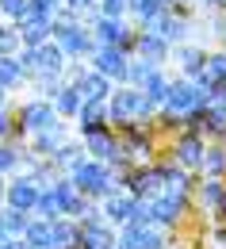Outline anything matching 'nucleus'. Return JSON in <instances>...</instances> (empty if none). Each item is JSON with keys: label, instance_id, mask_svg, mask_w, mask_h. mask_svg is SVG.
<instances>
[{"label": "nucleus", "instance_id": "obj_1", "mask_svg": "<svg viewBox=\"0 0 226 249\" xmlns=\"http://www.w3.org/2000/svg\"><path fill=\"white\" fill-rule=\"evenodd\" d=\"M146 207H150V222L169 230V234H184L188 222L195 218V207H192V196L188 192H169L165 188L154 199H146Z\"/></svg>", "mask_w": 226, "mask_h": 249}, {"label": "nucleus", "instance_id": "obj_2", "mask_svg": "<svg viewBox=\"0 0 226 249\" xmlns=\"http://www.w3.org/2000/svg\"><path fill=\"white\" fill-rule=\"evenodd\" d=\"M65 177H69V184L77 188L85 199H104V196H111L115 188H119V173H111L104 161H92V157H81V161H73L69 169H65Z\"/></svg>", "mask_w": 226, "mask_h": 249}, {"label": "nucleus", "instance_id": "obj_3", "mask_svg": "<svg viewBox=\"0 0 226 249\" xmlns=\"http://www.w3.org/2000/svg\"><path fill=\"white\" fill-rule=\"evenodd\" d=\"M203 150H207V138L203 134H195V130H176L169 142H165L161 154H169L180 169H188V173H199V161H203Z\"/></svg>", "mask_w": 226, "mask_h": 249}, {"label": "nucleus", "instance_id": "obj_4", "mask_svg": "<svg viewBox=\"0 0 226 249\" xmlns=\"http://www.w3.org/2000/svg\"><path fill=\"white\" fill-rule=\"evenodd\" d=\"M173 242V234L161 226H142V222H123L119 226V238L115 249H165Z\"/></svg>", "mask_w": 226, "mask_h": 249}, {"label": "nucleus", "instance_id": "obj_5", "mask_svg": "<svg viewBox=\"0 0 226 249\" xmlns=\"http://www.w3.org/2000/svg\"><path fill=\"white\" fill-rule=\"evenodd\" d=\"M223 192H226V180L199 177V173H195V184H192V207H195V218L211 222V218H215V207L223 203Z\"/></svg>", "mask_w": 226, "mask_h": 249}, {"label": "nucleus", "instance_id": "obj_6", "mask_svg": "<svg viewBox=\"0 0 226 249\" xmlns=\"http://www.w3.org/2000/svg\"><path fill=\"white\" fill-rule=\"evenodd\" d=\"M38 192H42V184H35L27 173H12V177H8V188H4V203L16 207V211H27V215H31Z\"/></svg>", "mask_w": 226, "mask_h": 249}, {"label": "nucleus", "instance_id": "obj_7", "mask_svg": "<svg viewBox=\"0 0 226 249\" xmlns=\"http://www.w3.org/2000/svg\"><path fill=\"white\" fill-rule=\"evenodd\" d=\"M16 123L27 134H35V130H46L50 123H58V111H54L50 100H27V104L16 107Z\"/></svg>", "mask_w": 226, "mask_h": 249}, {"label": "nucleus", "instance_id": "obj_8", "mask_svg": "<svg viewBox=\"0 0 226 249\" xmlns=\"http://www.w3.org/2000/svg\"><path fill=\"white\" fill-rule=\"evenodd\" d=\"M134 207H138V199H134L130 192H123V188H115L111 196H104V199H100V215L107 218L111 226L130 222V218H134Z\"/></svg>", "mask_w": 226, "mask_h": 249}, {"label": "nucleus", "instance_id": "obj_9", "mask_svg": "<svg viewBox=\"0 0 226 249\" xmlns=\"http://www.w3.org/2000/svg\"><path fill=\"white\" fill-rule=\"evenodd\" d=\"M81 142H85V157H92V161H107L111 154L123 150V142H119V134H115L111 126H104L96 134H85Z\"/></svg>", "mask_w": 226, "mask_h": 249}, {"label": "nucleus", "instance_id": "obj_10", "mask_svg": "<svg viewBox=\"0 0 226 249\" xmlns=\"http://www.w3.org/2000/svg\"><path fill=\"white\" fill-rule=\"evenodd\" d=\"M65 142V126L62 123H50L46 130H35V134H27V150H31L35 157H54V150Z\"/></svg>", "mask_w": 226, "mask_h": 249}, {"label": "nucleus", "instance_id": "obj_11", "mask_svg": "<svg viewBox=\"0 0 226 249\" xmlns=\"http://www.w3.org/2000/svg\"><path fill=\"white\" fill-rule=\"evenodd\" d=\"M73 119H77L81 138H85V134H96V130L107 126V104H100V100H85V104H81V111H77Z\"/></svg>", "mask_w": 226, "mask_h": 249}, {"label": "nucleus", "instance_id": "obj_12", "mask_svg": "<svg viewBox=\"0 0 226 249\" xmlns=\"http://www.w3.org/2000/svg\"><path fill=\"white\" fill-rule=\"evenodd\" d=\"M115 238H119V226H111L107 218H100L92 226H81V242H88L92 249H115Z\"/></svg>", "mask_w": 226, "mask_h": 249}, {"label": "nucleus", "instance_id": "obj_13", "mask_svg": "<svg viewBox=\"0 0 226 249\" xmlns=\"http://www.w3.org/2000/svg\"><path fill=\"white\" fill-rule=\"evenodd\" d=\"M199 177H215V180H226V146H223V142H207V150H203V161H199Z\"/></svg>", "mask_w": 226, "mask_h": 249}, {"label": "nucleus", "instance_id": "obj_14", "mask_svg": "<svg viewBox=\"0 0 226 249\" xmlns=\"http://www.w3.org/2000/svg\"><path fill=\"white\" fill-rule=\"evenodd\" d=\"M81 242V226L73 218H54L50 222V249H73Z\"/></svg>", "mask_w": 226, "mask_h": 249}, {"label": "nucleus", "instance_id": "obj_15", "mask_svg": "<svg viewBox=\"0 0 226 249\" xmlns=\"http://www.w3.org/2000/svg\"><path fill=\"white\" fill-rule=\"evenodd\" d=\"M27 222H31V215L27 211H16V207H0V230L8 234V238H23V230H27Z\"/></svg>", "mask_w": 226, "mask_h": 249}, {"label": "nucleus", "instance_id": "obj_16", "mask_svg": "<svg viewBox=\"0 0 226 249\" xmlns=\"http://www.w3.org/2000/svg\"><path fill=\"white\" fill-rule=\"evenodd\" d=\"M96 65H100L104 77H119V81L127 77V62H123V54H119L115 46H104V50L96 54Z\"/></svg>", "mask_w": 226, "mask_h": 249}, {"label": "nucleus", "instance_id": "obj_17", "mask_svg": "<svg viewBox=\"0 0 226 249\" xmlns=\"http://www.w3.org/2000/svg\"><path fill=\"white\" fill-rule=\"evenodd\" d=\"M23 246L27 249H50V222H46V218L31 215L27 230H23Z\"/></svg>", "mask_w": 226, "mask_h": 249}, {"label": "nucleus", "instance_id": "obj_18", "mask_svg": "<svg viewBox=\"0 0 226 249\" xmlns=\"http://www.w3.org/2000/svg\"><path fill=\"white\" fill-rule=\"evenodd\" d=\"M23 150H27V142H23V146L0 142V177H12V173L23 169Z\"/></svg>", "mask_w": 226, "mask_h": 249}, {"label": "nucleus", "instance_id": "obj_19", "mask_svg": "<svg viewBox=\"0 0 226 249\" xmlns=\"http://www.w3.org/2000/svg\"><path fill=\"white\" fill-rule=\"evenodd\" d=\"M23 85V69L19 62L12 58V54H0V89L8 92V89H19Z\"/></svg>", "mask_w": 226, "mask_h": 249}, {"label": "nucleus", "instance_id": "obj_20", "mask_svg": "<svg viewBox=\"0 0 226 249\" xmlns=\"http://www.w3.org/2000/svg\"><path fill=\"white\" fill-rule=\"evenodd\" d=\"M81 157H85V142H69V138H65L62 146L54 150V157H50V161L58 165V173H65V169H69L73 161H81Z\"/></svg>", "mask_w": 226, "mask_h": 249}, {"label": "nucleus", "instance_id": "obj_21", "mask_svg": "<svg viewBox=\"0 0 226 249\" xmlns=\"http://www.w3.org/2000/svg\"><path fill=\"white\" fill-rule=\"evenodd\" d=\"M81 104H85V100H81V92H77L73 85L54 92V111H58V115H77V111H81Z\"/></svg>", "mask_w": 226, "mask_h": 249}, {"label": "nucleus", "instance_id": "obj_22", "mask_svg": "<svg viewBox=\"0 0 226 249\" xmlns=\"http://www.w3.org/2000/svg\"><path fill=\"white\" fill-rule=\"evenodd\" d=\"M203 242L211 249H226V222H211V226L203 230Z\"/></svg>", "mask_w": 226, "mask_h": 249}, {"label": "nucleus", "instance_id": "obj_23", "mask_svg": "<svg viewBox=\"0 0 226 249\" xmlns=\"http://www.w3.org/2000/svg\"><path fill=\"white\" fill-rule=\"evenodd\" d=\"M138 46H142V54H150V58H165V42H161V38H154V35H142Z\"/></svg>", "mask_w": 226, "mask_h": 249}, {"label": "nucleus", "instance_id": "obj_24", "mask_svg": "<svg viewBox=\"0 0 226 249\" xmlns=\"http://www.w3.org/2000/svg\"><path fill=\"white\" fill-rule=\"evenodd\" d=\"M0 12H4V16H12V19H23L31 8H27V0H0Z\"/></svg>", "mask_w": 226, "mask_h": 249}, {"label": "nucleus", "instance_id": "obj_25", "mask_svg": "<svg viewBox=\"0 0 226 249\" xmlns=\"http://www.w3.org/2000/svg\"><path fill=\"white\" fill-rule=\"evenodd\" d=\"M180 62H184L188 73H203V54L199 50H180Z\"/></svg>", "mask_w": 226, "mask_h": 249}, {"label": "nucleus", "instance_id": "obj_26", "mask_svg": "<svg viewBox=\"0 0 226 249\" xmlns=\"http://www.w3.org/2000/svg\"><path fill=\"white\" fill-rule=\"evenodd\" d=\"M12 130H16V111L0 107V142H8V138H12Z\"/></svg>", "mask_w": 226, "mask_h": 249}, {"label": "nucleus", "instance_id": "obj_27", "mask_svg": "<svg viewBox=\"0 0 226 249\" xmlns=\"http://www.w3.org/2000/svg\"><path fill=\"white\" fill-rule=\"evenodd\" d=\"M19 46V35L12 31V27H0V54H12Z\"/></svg>", "mask_w": 226, "mask_h": 249}, {"label": "nucleus", "instance_id": "obj_28", "mask_svg": "<svg viewBox=\"0 0 226 249\" xmlns=\"http://www.w3.org/2000/svg\"><path fill=\"white\" fill-rule=\"evenodd\" d=\"M130 8H134L138 16H146V19L157 16V0H130Z\"/></svg>", "mask_w": 226, "mask_h": 249}, {"label": "nucleus", "instance_id": "obj_29", "mask_svg": "<svg viewBox=\"0 0 226 249\" xmlns=\"http://www.w3.org/2000/svg\"><path fill=\"white\" fill-rule=\"evenodd\" d=\"M104 12H107V16H115V12H123V0H104Z\"/></svg>", "mask_w": 226, "mask_h": 249}, {"label": "nucleus", "instance_id": "obj_30", "mask_svg": "<svg viewBox=\"0 0 226 249\" xmlns=\"http://www.w3.org/2000/svg\"><path fill=\"white\" fill-rule=\"evenodd\" d=\"M211 222H226V192H223V203L215 207V218H211Z\"/></svg>", "mask_w": 226, "mask_h": 249}, {"label": "nucleus", "instance_id": "obj_31", "mask_svg": "<svg viewBox=\"0 0 226 249\" xmlns=\"http://www.w3.org/2000/svg\"><path fill=\"white\" fill-rule=\"evenodd\" d=\"M4 188H8V177H0V207H4Z\"/></svg>", "mask_w": 226, "mask_h": 249}, {"label": "nucleus", "instance_id": "obj_32", "mask_svg": "<svg viewBox=\"0 0 226 249\" xmlns=\"http://www.w3.org/2000/svg\"><path fill=\"white\" fill-rule=\"evenodd\" d=\"M73 249H92V246H88V242H77V246H73Z\"/></svg>", "mask_w": 226, "mask_h": 249}, {"label": "nucleus", "instance_id": "obj_33", "mask_svg": "<svg viewBox=\"0 0 226 249\" xmlns=\"http://www.w3.org/2000/svg\"><path fill=\"white\" fill-rule=\"evenodd\" d=\"M4 242H8V234H4V230H0V246H4Z\"/></svg>", "mask_w": 226, "mask_h": 249}, {"label": "nucleus", "instance_id": "obj_34", "mask_svg": "<svg viewBox=\"0 0 226 249\" xmlns=\"http://www.w3.org/2000/svg\"><path fill=\"white\" fill-rule=\"evenodd\" d=\"M0 107H4V89H0Z\"/></svg>", "mask_w": 226, "mask_h": 249}, {"label": "nucleus", "instance_id": "obj_35", "mask_svg": "<svg viewBox=\"0 0 226 249\" xmlns=\"http://www.w3.org/2000/svg\"><path fill=\"white\" fill-rule=\"evenodd\" d=\"M73 4H88V0H73Z\"/></svg>", "mask_w": 226, "mask_h": 249}]
</instances>
